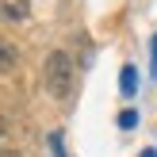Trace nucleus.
Listing matches in <instances>:
<instances>
[{
  "label": "nucleus",
  "instance_id": "423d86ee",
  "mask_svg": "<svg viewBox=\"0 0 157 157\" xmlns=\"http://www.w3.org/2000/svg\"><path fill=\"white\" fill-rule=\"evenodd\" d=\"M150 50H153V58H150V73L157 77V35H153V46H150Z\"/></svg>",
  "mask_w": 157,
  "mask_h": 157
},
{
  "label": "nucleus",
  "instance_id": "39448f33",
  "mask_svg": "<svg viewBox=\"0 0 157 157\" xmlns=\"http://www.w3.org/2000/svg\"><path fill=\"white\" fill-rule=\"evenodd\" d=\"M119 127L123 130H134L138 127V111H134V107H123V111H119Z\"/></svg>",
  "mask_w": 157,
  "mask_h": 157
},
{
  "label": "nucleus",
  "instance_id": "f03ea898",
  "mask_svg": "<svg viewBox=\"0 0 157 157\" xmlns=\"http://www.w3.org/2000/svg\"><path fill=\"white\" fill-rule=\"evenodd\" d=\"M27 0H4V4H0V19H8V23H23L27 19Z\"/></svg>",
  "mask_w": 157,
  "mask_h": 157
},
{
  "label": "nucleus",
  "instance_id": "7ed1b4c3",
  "mask_svg": "<svg viewBox=\"0 0 157 157\" xmlns=\"http://www.w3.org/2000/svg\"><path fill=\"white\" fill-rule=\"evenodd\" d=\"M134 88H138V69H134V65H123V73H119V92H123V96H134Z\"/></svg>",
  "mask_w": 157,
  "mask_h": 157
},
{
  "label": "nucleus",
  "instance_id": "1a4fd4ad",
  "mask_svg": "<svg viewBox=\"0 0 157 157\" xmlns=\"http://www.w3.org/2000/svg\"><path fill=\"white\" fill-rule=\"evenodd\" d=\"M0 157H15V153H0Z\"/></svg>",
  "mask_w": 157,
  "mask_h": 157
},
{
  "label": "nucleus",
  "instance_id": "0eeeda50",
  "mask_svg": "<svg viewBox=\"0 0 157 157\" xmlns=\"http://www.w3.org/2000/svg\"><path fill=\"white\" fill-rule=\"evenodd\" d=\"M138 157H157V153H153V150H142V153H138Z\"/></svg>",
  "mask_w": 157,
  "mask_h": 157
},
{
  "label": "nucleus",
  "instance_id": "6e6552de",
  "mask_svg": "<svg viewBox=\"0 0 157 157\" xmlns=\"http://www.w3.org/2000/svg\"><path fill=\"white\" fill-rule=\"evenodd\" d=\"M0 134H4V119H0Z\"/></svg>",
  "mask_w": 157,
  "mask_h": 157
},
{
  "label": "nucleus",
  "instance_id": "f257e3e1",
  "mask_svg": "<svg viewBox=\"0 0 157 157\" xmlns=\"http://www.w3.org/2000/svg\"><path fill=\"white\" fill-rule=\"evenodd\" d=\"M42 88L50 92V96L65 100L69 92H73V58H69L65 50H54L50 58H46L42 65Z\"/></svg>",
  "mask_w": 157,
  "mask_h": 157
},
{
  "label": "nucleus",
  "instance_id": "20e7f679",
  "mask_svg": "<svg viewBox=\"0 0 157 157\" xmlns=\"http://www.w3.org/2000/svg\"><path fill=\"white\" fill-rule=\"evenodd\" d=\"M15 61H19V50L12 42H0V69H12Z\"/></svg>",
  "mask_w": 157,
  "mask_h": 157
}]
</instances>
